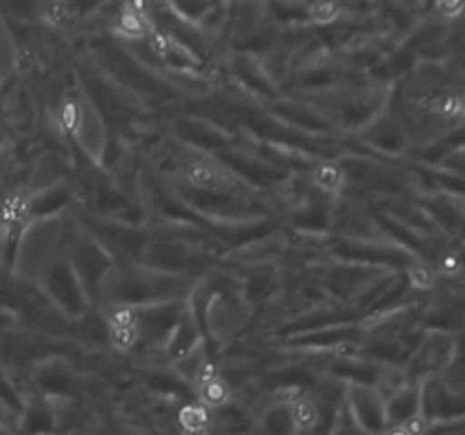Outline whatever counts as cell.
Wrapping results in <instances>:
<instances>
[{
  "label": "cell",
  "instance_id": "obj_1",
  "mask_svg": "<svg viewBox=\"0 0 465 435\" xmlns=\"http://www.w3.org/2000/svg\"><path fill=\"white\" fill-rule=\"evenodd\" d=\"M184 177L186 181H191V184L195 186V188L221 190L230 186V179H227V175L223 172V168L213 166V163H207V161L186 163Z\"/></svg>",
  "mask_w": 465,
  "mask_h": 435
},
{
  "label": "cell",
  "instance_id": "obj_2",
  "mask_svg": "<svg viewBox=\"0 0 465 435\" xmlns=\"http://www.w3.org/2000/svg\"><path fill=\"white\" fill-rule=\"evenodd\" d=\"M177 424H180L184 435H207L212 417H209V411L203 403L189 401L177 411Z\"/></svg>",
  "mask_w": 465,
  "mask_h": 435
},
{
  "label": "cell",
  "instance_id": "obj_3",
  "mask_svg": "<svg viewBox=\"0 0 465 435\" xmlns=\"http://www.w3.org/2000/svg\"><path fill=\"white\" fill-rule=\"evenodd\" d=\"M289 420L293 430H298V433H312L318 426V421H321L318 403L312 401L309 397H298L293 401V406H291Z\"/></svg>",
  "mask_w": 465,
  "mask_h": 435
},
{
  "label": "cell",
  "instance_id": "obj_4",
  "mask_svg": "<svg viewBox=\"0 0 465 435\" xmlns=\"http://www.w3.org/2000/svg\"><path fill=\"white\" fill-rule=\"evenodd\" d=\"M313 186L325 195H339L345 186L343 168L336 163H321L312 175Z\"/></svg>",
  "mask_w": 465,
  "mask_h": 435
},
{
  "label": "cell",
  "instance_id": "obj_5",
  "mask_svg": "<svg viewBox=\"0 0 465 435\" xmlns=\"http://www.w3.org/2000/svg\"><path fill=\"white\" fill-rule=\"evenodd\" d=\"M150 30H153V25H150L148 16H139V14H132L127 9H123L114 18V32L118 36H125V39H145Z\"/></svg>",
  "mask_w": 465,
  "mask_h": 435
},
{
  "label": "cell",
  "instance_id": "obj_6",
  "mask_svg": "<svg viewBox=\"0 0 465 435\" xmlns=\"http://www.w3.org/2000/svg\"><path fill=\"white\" fill-rule=\"evenodd\" d=\"M198 397L204 408H221L230 401V383L223 376L204 381L198 385Z\"/></svg>",
  "mask_w": 465,
  "mask_h": 435
},
{
  "label": "cell",
  "instance_id": "obj_7",
  "mask_svg": "<svg viewBox=\"0 0 465 435\" xmlns=\"http://www.w3.org/2000/svg\"><path fill=\"white\" fill-rule=\"evenodd\" d=\"M107 335H109V343L114 344L116 349H132L136 344V340H139L141 331L139 326H123V324H109L107 329Z\"/></svg>",
  "mask_w": 465,
  "mask_h": 435
},
{
  "label": "cell",
  "instance_id": "obj_8",
  "mask_svg": "<svg viewBox=\"0 0 465 435\" xmlns=\"http://www.w3.org/2000/svg\"><path fill=\"white\" fill-rule=\"evenodd\" d=\"M341 12H343V7L339 3H330V0H318V3H312L307 7L309 18L313 23H322V25L334 23L341 16Z\"/></svg>",
  "mask_w": 465,
  "mask_h": 435
},
{
  "label": "cell",
  "instance_id": "obj_9",
  "mask_svg": "<svg viewBox=\"0 0 465 435\" xmlns=\"http://www.w3.org/2000/svg\"><path fill=\"white\" fill-rule=\"evenodd\" d=\"M409 281L416 290H430L436 284V272L434 267L427 266V263H413L409 267Z\"/></svg>",
  "mask_w": 465,
  "mask_h": 435
},
{
  "label": "cell",
  "instance_id": "obj_10",
  "mask_svg": "<svg viewBox=\"0 0 465 435\" xmlns=\"http://www.w3.org/2000/svg\"><path fill=\"white\" fill-rule=\"evenodd\" d=\"M80 122H82L80 107H77L73 100H66V102L62 104V109H59V127H62L66 134H75Z\"/></svg>",
  "mask_w": 465,
  "mask_h": 435
},
{
  "label": "cell",
  "instance_id": "obj_11",
  "mask_svg": "<svg viewBox=\"0 0 465 435\" xmlns=\"http://www.w3.org/2000/svg\"><path fill=\"white\" fill-rule=\"evenodd\" d=\"M44 18L54 27H62L71 21V9L64 3H50L44 5Z\"/></svg>",
  "mask_w": 465,
  "mask_h": 435
},
{
  "label": "cell",
  "instance_id": "obj_12",
  "mask_svg": "<svg viewBox=\"0 0 465 435\" xmlns=\"http://www.w3.org/2000/svg\"><path fill=\"white\" fill-rule=\"evenodd\" d=\"M145 41H148V48L153 50V54H157V57H168V53H171V39H168L159 27L153 25V30L148 32Z\"/></svg>",
  "mask_w": 465,
  "mask_h": 435
},
{
  "label": "cell",
  "instance_id": "obj_13",
  "mask_svg": "<svg viewBox=\"0 0 465 435\" xmlns=\"http://www.w3.org/2000/svg\"><path fill=\"white\" fill-rule=\"evenodd\" d=\"M109 324H123V326H136V313L130 306H116L109 311Z\"/></svg>",
  "mask_w": 465,
  "mask_h": 435
},
{
  "label": "cell",
  "instance_id": "obj_14",
  "mask_svg": "<svg viewBox=\"0 0 465 435\" xmlns=\"http://www.w3.org/2000/svg\"><path fill=\"white\" fill-rule=\"evenodd\" d=\"M434 109L440 113V116H445V118L457 116V113H459V98H457V95H445V98H440L439 102L434 104Z\"/></svg>",
  "mask_w": 465,
  "mask_h": 435
},
{
  "label": "cell",
  "instance_id": "obj_15",
  "mask_svg": "<svg viewBox=\"0 0 465 435\" xmlns=\"http://www.w3.org/2000/svg\"><path fill=\"white\" fill-rule=\"evenodd\" d=\"M459 267H461V261H459V256H454V254H448V256L440 261V272H443V275H457Z\"/></svg>",
  "mask_w": 465,
  "mask_h": 435
},
{
  "label": "cell",
  "instance_id": "obj_16",
  "mask_svg": "<svg viewBox=\"0 0 465 435\" xmlns=\"http://www.w3.org/2000/svg\"><path fill=\"white\" fill-rule=\"evenodd\" d=\"M436 9H439L445 18H457L459 14L465 9V5L463 3H440Z\"/></svg>",
  "mask_w": 465,
  "mask_h": 435
},
{
  "label": "cell",
  "instance_id": "obj_17",
  "mask_svg": "<svg viewBox=\"0 0 465 435\" xmlns=\"http://www.w3.org/2000/svg\"><path fill=\"white\" fill-rule=\"evenodd\" d=\"M381 435H407V430H404V429H402V426H400V424H395V426H393V429L384 430V433H381Z\"/></svg>",
  "mask_w": 465,
  "mask_h": 435
},
{
  "label": "cell",
  "instance_id": "obj_18",
  "mask_svg": "<svg viewBox=\"0 0 465 435\" xmlns=\"http://www.w3.org/2000/svg\"><path fill=\"white\" fill-rule=\"evenodd\" d=\"M459 113H463L465 116V93L459 98Z\"/></svg>",
  "mask_w": 465,
  "mask_h": 435
}]
</instances>
